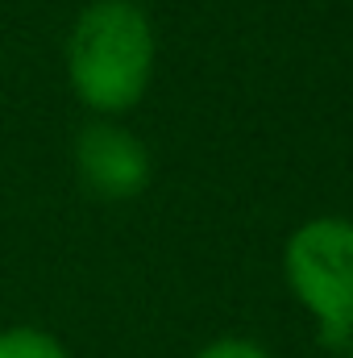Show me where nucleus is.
I'll list each match as a JSON object with an SVG mask.
<instances>
[{
	"instance_id": "f257e3e1",
	"label": "nucleus",
	"mask_w": 353,
	"mask_h": 358,
	"mask_svg": "<svg viewBox=\"0 0 353 358\" xmlns=\"http://www.w3.org/2000/svg\"><path fill=\"white\" fill-rule=\"evenodd\" d=\"M158 34L137 0H88L63 42L71 96L91 117L133 113L154 84Z\"/></svg>"
},
{
	"instance_id": "f03ea898",
	"label": "nucleus",
	"mask_w": 353,
	"mask_h": 358,
	"mask_svg": "<svg viewBox=\"0 0 353 358\" xmlns=\"http://www.w3.org/2000/svg\"><path fill=\"white\" fill-rule=\"evenodd\" d=\"M283 279L329 350L353 338V217H308L283 242Z\"/></svg>"
},
{
	"instance_id": "7ed1b4c3",
	"label": "nucleus",
	"mask_w": 353,
	"mask_h": 358,
	"mask_svg": "<svg viewBox=\"0 0 353 358\" xmlns=\"http://www.w3.org/2000/svg\"><path fill=\"white\" fill-rule=\"evenodd\" d=\"M71 167H75L80 187L100 204H129L154 179L150 146L117 117H91L75 134Z\"/></svg>"
},
{
	"instance_id": "20e7f679",
	"label": "nucleus",
	"mask_w": 353,
	"mask_h": 358,
	"mask_svg": "<svg viewBox=\"0 0 353 358\" xmlns=\"http://www.w3.org/2000/svg\"><path fill=\"white\" fill-rule=\"evenodd\" d=\"M0 358H71V355L42 325H8V329H0Z\"/></svg>"
},
{
	"instance_id": "39448f33",
	"label": "nucleus",
	"mask_w": 353,
	"mask_h": 358,
	"mask_svg": "<svg viewBox=\"0 0 353 358\" xmlns=\"http://www.w3.org/2000/svg\"><path fill=\"white\" fill-rule=\"evenodd\" d=\"M191 358H274V355L266 350L262 342H254V338L225 334V338H212V342H204V346H200Z\"/></svg>"
},
{
	"instance_id": "423d86ee",
	"label": "nucleus",
	"mask_w": 353,
	"mask_h": 358,
	"mask_svg": "<svg viewBox=\"0 0 353 358\" xmlns=\"http://www.w3.org/2000/svg\"><path fill=\"white\" fill-rule=\"evenodd\" d=\"M345 358H353V338H350V342H345Z\"/></svg>"
}]
</instances>
